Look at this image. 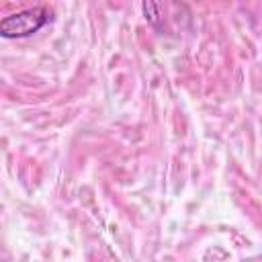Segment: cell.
<instances>
[{"label": "cell", "instance_id": "1", "mask_svg": "<svg viewBox=\"0 0 262 262\" xmlns=\"http://www.w3.org/2000/svg\"><path fill=\"white\" fill-rule=\"evenodd\" d=\"M53 12L47 6H33L18 12H12L0 18V37L2 39H25L39 33L49 20Z\"/></svg>", "mask_w": 262, "mask_h": 262}]
</instances>
